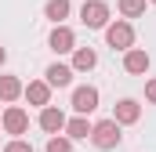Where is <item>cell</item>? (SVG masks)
Wrapping results in <instances>:
<instances>
[{
	"mask_svg": "<svg viewBox=\"0 0 156 152\" xmlns=\"http://www.w3.org/2000/svg\"><path fill=\"white\" fill-rule=\"evenodd\" d=\"M91 141H94V149H102V152L116 149L120 141H123V134H120V123H116V119H98V123L91 127Z\"/></svg>",
	"mask_w": 156,
	"mask_h": 152,
	"instance_id": "6da1fadb",
	"label": "cell"
},
{
	"mask_svg": "<svg viewBox=\"0 0 156 152\" xmlns=\"http://www.w3.org/2000/svg\"><path fill=\"white\" fill-rule=\"evenodd\" d=\"M105 43H109L113 51H123V54H127V51L134 47V26L123 22V18H120V22H109V26H105Z\"/></svg>",
	"mask_w": 156,
	"mask_h": 152,
	"instance_id": "7a4b0ae2",
	"label": "cell"
},
{
	"mask_svg": "<svg viewBox=\"0 0 156 152\" xmlns=\"http://www.w3.org/2000/svg\"><path fill=\"white\" fill-rule=\"evenodd\" d=\"M80 22H83L87 29H105V26H109V4H105V0H83Z\"/></svg>",
	"mask_w": 156,
	"mask_h": 152,
	"instance_id": "3957f363",
	"label": "cell"
},
{
	"mask_svg": "<svg viewBox=\"0 0 156 152\" xmlns=\"http://www.w3.org/2000/svg\"><path fill=\"white\" fill-rule=\"evenodd\" d=\"M0 130H7V134H26V130H29V112H26L22 105H7V109H4V119H0Z\"/></svg>",
	"mask_w": 156,
	"mask_h": 152,
	"instance_id": "277c9868",
	"label": "cell"
},
{
	"mask_svg": "<svg viewBox=\"0 0 156 152\" xmlns=\"http://www.w3.org/2000/svg\"><path fill=\"white\" fill-rule=\"evenodd\" d=\"M47 47H51L55 54H69V51H76V33H73L69 26H55L51 36H47Z\"/></svg>",
	"mask_w": 156,
	"mask_h": 152,
	"instance_id": "5b68a950",
	"label": "cell"
},
{
	"mask_svg": "<svg viewBox=\"0 0 156 152\" xmlns=\"http://www.w3.org/2000/svg\"><path fill=\"white\" fill-rule=\"evenodd\" d=\"M98 109V87H91V83H83L73 91V112L76 116H87Z\"/></svg>",
	"mask_w": 156,
	"mask_h": 152,
	"instance_id": "8992f818",
	"label": "cell"
},
{
	"mask_svg": "<svg viewBox=\"0 0 156 152\" xmlns=\"http://www.w3.org/2000/svg\"><path fill=\"white\" fill-rule=\"evenodd\" d=\"M113 119H116L120 127H131V123H138V119H142V105H138L134 98H120V102H116V112H113Z\"/></svg>",
	"mask_w": 156,
	"mask_h": 152,
	"instance_id": "52a82bcc",
	"label": "cell"
},
{
	"mask_svg": "<svg viewBox=\"0 0 156 152\" xmlns=\"http://www.w3.org/2000/svg\"><path fill=\"white\" fill-rule=\"evenodd\" d=\"M22 94H26V102H29V105H40V109H47V105H51V83H47V80H33V83H26V91H22Z\"/></svg>",
	"mask_w": 156,
	"mask_h": 152,
	"instance_id": "ba28073f",
	"label": "cell"
},
{
	"mask_svg": "<svg viewBox=\"0 0 156 152\" xmlns=\"http://www.w3.org/2000/svg\"><path fill=\"white\" fill-rule=\"evenodd\" d=\"M40 130H47L51 138H55V134H62V130H66V112H62V109H55V105L40 109Z\"/></svg>",
	"mask_w": 156,
	"mask_h": 152,
	"instance_id": "9c48e42d",
	"label": "cell"
},
{
	"mask_svg": "<svg viewBox=\"0 0 156 152\" xmlns=\"http://www.w3.org/2000/svg\"><path fill=\"white\" fill-rule=\"evenodd\" d=\"M149 65H153V58L142 51V47H131L127 54H123V69L131 76H142V73H149Z\"/></svg>",
	"mask_w": 156,
	"mask_h": 152,
	"instance_id": "30bf717a",
	"label": "cell"
},
{
	"mask_svg": "<svg viewBox=\"0 0 156 152\" xmlns=\"http://www.w3.org/2000/svg\"><path fill=\"white\" fill-rule=\"evenodd\" d=\"M94 65H98L94 47H76V51H73V73H91Z\"/></svg>",
	"mask_w": 156,
	"mask_h": 152,
	"instance_id": "8fae6325",
	"label": "cell"
},
{
	"mask_svg": "<svg viewBox=\"0 0 156 152\" xmlns=\"http://www.w3.org/2000/svg\"><path fill=\"white\" fill-rule=\"evenodd\" d=\"M91 127L94 123H87V116H73V119H66V138L69 141H83V138H91Z\"/></svg>",
	"mask_w": 156,
	"mask_h": 152,
	"instance_id": "7c38bea8",
	"label": "cell"
},
{
	"mask_svg": "<svg viewBox=\"0 0 156 152\" xmlns=\"http://www.w3.org/2000/svg\"><path fill=\"white\" fill-rule=\"evenodd\" d=\"M47 83L51 87H69L73 83V65H62V62H55V65H47Z\"/></svg>",
	"mask_w": 156,
	"mask_h": 152,
	"instance_id": "4fadbf2b",
	"label": "cell"
},
{
	"mask_svg": "<svg viewBox=\"0 0 156 152\" xmlns=\"http://www.w3.org/2000/svg\"><path fill=\"white\" fill-rule=\"evenodd\" d=\"M22 91H26V83L18 80V76H0V102H15V98H22Z\"/></svg>",
	"mask_w": 156,
	"mask_h": 152,
	"instance_id": "5bb4252c",
	"label": "cell"
},
{
	"mask_svg": "<svg viewBox=\"0 0 156 152\" xmlns=\"http://www.w3.org/2000/svg\"><path fill=\"white\" fill-rule=\"evenodd\" d=\"M69 11H73V4H69V0H47V4H44V15H47L55 26H62V22L69 18Z\"/></svg>",
	"mask_w": 156,
	"mask_h": 152,
	"instance_id": "9a60e30c",
	"label": "cell"
},
{
	"mask_svg": "<svg viewBox=\"0 0 156 152\" xmlns=\"http://www.w3.org/2000/svg\"><path fill=\"white\" fill-rule=\"evenodd\" d=\"M145 4H149V0H116V7H120L123 18H138V15H145Z\"/></svg>",
	"mask_w": 156,
	"mask_h": 152,
	"instance_id": "2e32d148",
	"label": "cell"
},
{
	"mask_svg": "<svg viewBox=\"0 0 156 152\" xmlns=\"http://www.w3.org/2000/svg\"><path fill=\"white\" fill-rule=\"evenodd\" d=\"M44 152H73V141L66 134H55V138H47V149Z\"/></svg>",
	"mask_w": 156,
	"mask_h": 152,
	"instance_id": "e0dca14e",
	"label": "cell"
},
{
	"mask_svg": "<svg viewBox=\"0 0 156 152\" xmlns=\"http://www.w3.org/2000/svg\"><path fill=\"white\" fill-rule=\"evenodd\" d=\"M4 152H33V145H29V141H22V138H15V141H7V145H4Z\"/></svg>",
	"mask_w": 156,
	"mask_h": 152,
	"instance_id": "ac0fdd59",
	"label": "cell"
},
{
	"mask_svg": "<svg viewBox=\"0 0 156 152\" xmlns=\"http://www.w3.org/2000/svg\"><path fill=\"white\" fill-rule=\"evenodd\" d=\"M145 98L156 105V80H149V83H145Z\"/></svg>",
	"mask_w": 156,
	"mask_h": 152,
	"instance_id": "d6986e66",
	"label": "cell"
},
{
	"mask_svg": "<svg viewBox=\"0 0 156 152\" xmlns=\"http://www.w3.org/2000/svg\"><path fill=\"white\" fill-rule=\"evenodd\" d=\"M4 62H7V51H4V47H0V65H4Z\"/></svg>",
	"mask_w": 156,
	"mask_h": 152,
	"instance_id": "ffe728a7",
	"label": "cell"
},
{
	"mask_svg": "<svg viewBox=\"0 0 156 152\" xmlns=\"http://www.w3.org/2000/svg\"><path fill=\"white\" fill-rule=\"evenodd\" d=\"M149 4H156V0H149Z\"/></svg>",
	"mask_w": 156,
	"mask_h": 152,
	"instance_id": "44dd1931",
	"label": "cell"
}]
</instances>
